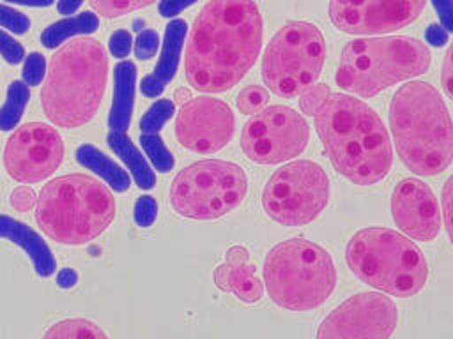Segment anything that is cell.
Returning a JSON list of instances; mask_svg holds the SVG:
<instances>
[{"label":"cell","instance_id":"obj_14","mask_svg":"<svg viewBox=\"0 0 453 339\" xmlns=\"http://www.w3.org/2000/svg\"><path fill=\"white\" fill-rule=\"evenodd\" d=\"M64 141L58 131L42 122L14 129L4 148V166L11 178L35 184L51 177L64 161Z\"/></svg>","mask_w":453,"mask_h":339},{"label":"cell","instance_id":"obj_37","mask_svg":"<svg viewBox=\"0 0 453 339\" xmlns=\"http://www.w3.org/2000/svg\"><path fill=\"white\" fill-rule=\"evenodd\" d=\"M441 205H442V217L446 224V233L449 242L453 244V175L448 177L446 184L441 191Z\"/></svg>","mask_w":453,"mask_h":339},{"label":"cell","instance_id":"obj_30","mask_svg":"<svg viewBox=\"0 0 453 339\" xmlns=\"http://www.w3.org/2000/svg\"><path fill=\"white\" fill-rule=\"evenodd\" d=\"M269 102L267 88L260 85H248L237 95V109L244 115H255Z\"/></svg>","mask_w":453,"mask_h":339},{"label":"cell","instance_id":"obj_28","mask_svg":"<svg viewBox=\"0 0 453 339\" xmlns=\"http://www.w3.org/2000/svg\"><path fill=\"white\" fill-rule=\"evenodd\" d=\"M175 106L170 99L156 101L142 117L140 131L145 134H157L161 127L173 117Z\"/></svg>","mask_w":453,"mask_h":339},{"label":"cell","instance_id":"obj_19","mask_svg":"<svg viewBox=\"0 0 453 339\" xmlns=\"http://www.w3.org/2000/svg\"><path fill=\"white\" fill-rule=\"evenodd\" d=\"M186 35H188V25L184 19L177 18L166 25L159 60L154 71L140 81V90L143 95L147 97L161 95L166 85L173 79L179 67L180 51H182Z\"/></svg>","mask_w":453,"mask_h":339},{"label":"cell","instance_id":"obj_39","mask_svg":"<svg viewBox=\"0 0 453 339\" xmlns=\"http://www.w3.org/2000/svg\"><path fill=\"white\" fill-rule=\"evenodd\" d=\"M11 207L18 212H28L30 208L35 207L37 203V198H35V192L27 187V185H19L16 187L12 192H11Z\"/></svg>","mask_w":453,"mask_h":339},{"label":"cell","instance_id":"obj_17","mask_svg":"<svg viewBox=\"0 0 453 339\" xmlns=\"http://www.w3.org/2000/svg\"><path fill=\"white\" fill-rule=\"evenodd\" d=\"M395 224L412 240L430 242L441 230V210L432 189L419 178L400 180L391 194Z\"/></svg>","mask_w":453,"mask_h":339},{"label":"cell","instance_id":"obj_40","mask_svg":"<svg viewBox=\"0 0 453 339\" xmlns=\"http://www.w3.org/2000/svg\"><path fill=\"white\" fill-rule=\"evenodd\" d=\"M441 85L446 92V95L453 101V42L449 44L441 67Z\"/></svg>","mask_w":453,"mask_h":339},{"label":"cell","instance_id":"obj_35","mask_svg":"<svg viewBox=\"0 0 453 339\" xmlns=\"http://www.w3.org/2000/svg\"><path fill=\"white\" fill-rule=\"evenodd\" d=\"M159 48V35L156 30H142L134 41V55L138 60H149Z\"/></svg>","mask_w":453,"mask_h":339},{"label":"cell","instance_id":"obj_29","mask_svg":"<svg viewBox=\"0 0 453 339\" xmlns=\"http://www.w3.org/2000/svg\"><path fill=\"white\" fill-rule=\"evenodd\" d=\"M154 2L156 0H88L90 7L103 18H120Z\"/></svg>","mask_w":453,"mask_h":339},{"label":"cell","instance_id":"obj_5","mask_svg":"<svg viewBox=\"0 0 453 339\" xmlns=\"http://www.w3.org/2000/svg\"><path fill=\"white\" fill-rule=\"evenodd\" d=\"M115 217L111 189L99 178L71 173L46 182L35 203V221L42 233L65 245L97 238Z\"/></svg>","mask_w":453,"mask_h":339},{"label":"cell","instance_id":"obj_34","mask_svg":"<svg viewBox=\"0 0 453 339\" xmlns=\"http://www.w3.org/2000/svg\"><path fill=\"white\" fill-rule=\"evenodd\" d=\"M133 217H134V222L140 226V228H149L152 226V222L156 221L157 217V203L152 196L149 194H143L136 200L134 203V212H133Z\"/></svg>","mask_w":453,"mask_h":339},{"label":"cell","instance_id":"obj_1","mask_svg":"<svg viewBox=\"0 0 453 339\" xmlns=\"http://www.w3.org/2000/svg\"><path fill=\"white\" fill-rule=\"evenodd\" d=\"M262 14L253 0H211L193 21L184 71L203 94H221L255 65L262 48Z\"/></svg>","mask_w":453,"mask_h":339},{"label":"cell","instance_id":"obj_7","mask_svg":"<svg viewBox=\"0 0 453 339\" xmlns=\"http://www.w3.org/2000/svg\"><path fill=\"white\" fill-rule=\"evenodd\" d=\"M345 260L357 279L391 297L416 295L428 277L421 249L389 228L356 231L347 244Z\"/></svg>","mask_w":453,"mask_h":339},{"label":"cell","instance_id":"obj_31","mask_svg":"<svg viewBox=\"0 0 453 339\" xmlns=\"http://www.w3.org/2000/svg\"><path fill=\"white\" fill-rule=\"evenodd\" d=\"M331 94L333 92L326 83H313L311 87H308L304 92L299 94L301 111L310 117H315L324 108V104L327 102Z\"/></svg>","mask_w":453,"mask_h":339},{"label":"cell","instance_id":"obj_24","mask_svg":"<svg viewBox=\"0 0 453 339\" xmlns=\"http://www.w3.org/2000/svg\"><path fill=\"white\" fill-rule=\"evenodd\" d=\"M97 28H99L97 14L85 11L46 26L41 34V42L44 48L53 49L74 35H88V34H94Z\"/></svg>","mask_w":453,"mask_h":339},{"label":"cell","instance_id":"obj_41","mask_svg":"<svg viewBox=\"0 0 453 339\" xmlns=\"http://www.w3.org/2000/svg\"><path fill=\"white\" fill-rule=\"evenodd\" d=\"M432 4L441 19V25L448 32H453V0H432Z\"/></svg>","mask_w":453,"mask_h":339},{"label":"cell","instance_id":"obj_11","mask_svg":"<svg viewBox=\"0 0 453 339\" xmlns=\"http://www.w3.org/2000/svg\"><path fill=\"white\" fill-rule=\"evenodd\" d=\"M329 178L313 161H294L276 170L262 192L265 214L283 226H304L326 208Z\"/></svg>","mask_w":453,"mask_h":339},{"label":"cell","instance_id":"obj_21","mask_svg":"<svg viewBox=\"0 0 453 339\" xmlns=\"http://www.w3.org/2000/svg\"><path fill=\"white\" fill-rule=\"evenodd\" d=\"M136 90V65L129 60L119 62L113 67V99L108 115L110 131L126 132L131 125Z\"/></svg>","mask_w":453,"mask_h":339},{"label":"cell","instance_id":"obj_9","mask_svg":"<svg viewBox=\"0 0 453 339\" xmlns=\"http://www.w3.org/2000/svg\"><path fill=\"white\" fill-rule=\"evenodd\" d=\"M246 191L248 178L239 164L205 159L175 175L170 187V205L182 217L211 221L237 208Z\"/></svg>","mask_w":453,"mask_h":339},{"label":"cell","instance_id":"obj_43","mask_svg":"<svg viewBox=\"0 0 453 339\" xmlns=\"http://www.w3.org/2000/svg\"><path fill=\"white\" fill-rule=\"evenodd\" d=\"M425 39H426L428 44H432L435 48H441L448 42V30L439 23H432L425 32Z\"/></svg>","mask_w":453,"mask_h":339},{"label":"cell","instance_id":"obj_4","mask_svg":"<svg viewBox=\"0 0 453 339\" xmlns=\"http://www.w3.org/2000/svg\"><path fill=\"white\" fill-rule=\"evenodd\" d=\"M108 79V56L90 37L64 42L50 58L39 94L46 118L64 129L88 124L103 101Z\"/></svg>","mask_w":453,"mask_h":339},{"label":"cell","instance_id":"obj_16","mask_svg":"<svg viewBox=\"0 0 453 339\" xmlns=\"http://www.w3.org/2000/svg\"><path fill=\"white\" fill-rule=\"evenodd\" d=\"M426 0H329L331 23L352 35H377L411 25Z\"/></svg>","mask_w":453,"mask_h":339},{"label":"cell","instance_id":"obj_44","mask_svg":"<svg viewBox=\"0 0 453 339\" xmlns=\"http://www.w3.org/2000/svg\"><path fill=\"white\" fill-rule=\"evenodd\" d=\"M83 2H85V0H58V2H57V11H58V14L71 16V14H74V12L80 9V5H81Z\"/></svg>","mask_w":453,"mask_h":339},{"label":"cell","instance_id":"obj_13","mask_svg":"<svg viewBox=\"0 0 453 339\" xmlns=\"http://www.w3.org/2000/svg\"><path fill=\"white\" fill-rule=\"evenodd\" d=\"M398 323L395 302L377 291L349 297L319 325L317 339H389Z\"/></svg>","mask_w":453,"mask_h":339},{"label":"cell","instance_id":"obj_45","mask_svg":"<svg viewBox=\"0 0 453 339\" xmlns=\"http://www.w3.org/2000/svg\"><path fill=\"white\" fill-rule=\"evenodd\" d=\"M76 279H78V275H76V272L71 270V268H62V270L58 272V275H57V282H58L62 288L73 286V284L76 282Z\"/></svg>","mask_w":453,"mask_h":339},{"label":"cell","instance_id":"obj_23","mask_svg":"<svg viewBox=\"0 0 453 339\" xmlns=\"http://www.w3.org/2000/svg\"><path fill=\"white\" fill-rule=\"evenodd\" d=\"M76 161L87 170L99 175L115 192H124L131 185V178L127 171L122 166H119L113 159H110L104 152L96 148L94 145H88V143L80 145L76 148Z\"/></svg>","mask_w":453,"mask_h":339},{"label":"cell","instance_id":"obj_42","mask_svg":"<svg viewBox=\"0 0 453 339\" xmlns=\"http://www.w3.org/2000/svg\"><path fill=\"white\" fill-rule=\"evenodd\" d=\"M196 0H161L159 2V14L163 18H175L177 14H180L184 9H188L189 5H193Z\"/></svg>","mask_w":453,"mask_h":339},{"label":"cell","instance_id":"obj_15","mask_svg":"<svg viewBox=\"0 0 453 339\" xmlns=\"http://www.w3.org/2000/svg\"><path fill=\"white\" fill-rule=\"evenodd\" d=\"M234 131L235 117L221 99L211 95L191 97L177 111V141L191 152L214 154L230 143Z\"/></svg>","mask_w":453,"mask_h":339},{"label":"cell","instance_id":"obj_46","mask_svg":"<svg viewBox=\"0 0 453 339\" xmlns=\"http://www.w3.org/2000/svg\"><path fill=\"white\" fill-rule=\"evenodd\" d=\"M5 2L16 4V5H27V7H48L55 0H5Z\"/></svg>","mask_w":453,"mask_h":339},{"label":"cell","instance_id":"obj_33","mask_svg":"<svg viewBox=\"0 0 453 339\" xmlns=\"http://www.w3.org/2000/svg\"><path fill=\"white\" fill-rule=\"evenodd\" d=\"M0 26L7 28L9 32H12L16 35H23L30 28V19L27 14H23L9 5L0 4Z\"/></svg>","mask_w":453,"mask_h":339},{"label":"cell","instance_id":"obj_25","mask_svg":"<svg viewBox=\"0 0 453 339\" xmlns=\"http://www.w3.org/2000/svg\"><path fill=\"white\" fill-rule=\"evenodd\" d=\"M41 339H108V335L90 320L65 318L48 327Z\"/></svg>","mask_w":453,"mask_h":339},{"label":"cell","instance_id":"obj_32","mask_svg":"<svg viewBox=\"0 0 453 339\" xmlns=\"http://www.w3.org/2000/svg\"><path fill=\"white\" fill-rule=\"evenodd\" d=\"M46 60L41 53L34 51L30 55L25 56L23 60V71H21V76H23V81L28 85V87H35V85H41L44 76H46Z\"/></svg>","mask_w":453,"mask_h":339},{"label":"cell","instance_id":"obj_3","mask_svg":"<svg viewBox=\"0 0 453 339\" xmlns=\"http://www.w3.org/2000/svg\"><path fill=\"white\" fill-rule=\"evenodd\" d=\"M389 125L396 154L412 173L434 177L453 162V120L430 83L409 81L395 92Z\"/></svg>","mask_w":453,"mask_h":339},{"label":"cell","instance_id":"obj_27","mask_svg":"<svg viewBox=\"0 0 453 339\" xmlns=\"http://www.w3.org/2000/svg\"><path fill=\"white\" fill-rule=\"evenodd\" d=\"M140 145L145 152V155L150 159L152 166L161 171V173H168L173 170L175 159L172 155V152L168 150V147L165 145L163 138L159 134H140Z\"/></svg>","mask_w":453,"mask_h":339},{"label":"cell","instance_id":"obj_2","mask_svg":"<svg viewBox=\"0 0 453 339\" xmlns=\"http://www.w3.org/2000/svg\"><path fill=\"white\" fill-rule=\"evenodd\" d=\"M313 124L333 168L352 184L372 185L389 173V134L375 109L361 99L331 94Z\"/></svg>","mask_w":453,"mask_h":339},{"label":"cell","instance_id":"obj_6","mask_svg":"<svg viewBox=\"0 0 453 339\" xmlns=\"http://www.w3.org/2000/svg\"><path fill=\"white\" fill-rule=\"evenodd\" d=\"M428 65V46L414 37H361L343 46L336 85L359 97H373L391 85L425 74Z\"/></svg>","mask_w":453,"mask_h":339},{"label":"cell","instance_id":"obj_36","mask_svg":"<svg viewBox=\"0 0 453 339\" xmlns=\"http://www.w3.org/2000/svg\"><path fill=\"white\" fill-rule=\"evenodd\" d=\"M0 55L4 56L5 62H9L12 65L19 64L27 56L23 46L11 34H7L2 28H0Z\"/></svg>","mask_w":453,"mask_h":339},{"label":"cell","instance_id":"obj_18","mask_svg":"<svg viewBox=\"0 0 453 339\" xmlns=\"http://www.w3.org/2000/svg\"><path fill=\"white\" fill-rule=\"evenodd\" d=\"M214 284L225 293H234L241 302L253 304L262 297V281L257 277V267L250 261V252L242 245H232L225 261L214 268Z\"/></svg>","mask_w":453,"mask_h":339},{"label":"cell","instance_id":"obj_26","mask_svg":"<svg viewBox=\"0 0 453 339\" xmlns=\"http://www.w3.org/2000/svg\"><path fill=\"white\" fill-rule=\"evenodd\" d=\"M28 99H30V90L25 81L16 79L9 85L5 102L0 108V131H12L14 127H18L23 117V111L28 104Z\"/></svg>","mask_w":453,"mask_h":339},{"label":"cell","instance_id":"obj_22","mask_svg":"<svg viewBox=\"0 0 453 339\" xmlns=\"http://www.w3.org/2000/svg\"><path fill=\"white\" fill-rule=\"evenodd\" d=\"M106 141L110 148L120 157V161L127 166L131 171L136 185L140 189H152L156 185V173L147 162L145 155L136 148V145L131 141V138L126 132L120 131H110L106 136Z\"/></svg>","mask_w":453,"mask_h":339},{"label":"cell","instance_id":"obj_8","mask_svg":"<svg viewBox=\"0 0 453 339\" xmlns=\"http://www.w3.org/2000/svg\"><path fill=\"white\" fill-rule=\"evenodd\" d=\"M264 284L276 305L296 313L311 311L334 291L336 267L319 244L290 238L273 245L265 254Z\"/></svg>","mask_w":453,"mask_h":339},{"label":"cell","instance_id":"obj_47","mask_svg":"<svg viewBox=\"0 0 453 339\" xmlns=\"http://www.w3.org/2000/svg\"><path fill=\"white\" fill-rule=\"evenodd\" d=\"M173 99H175V102L184 104V102H188L191 99V92L188 88H179V90H175Z\"/></svg>","mask_w":453,"mask_h":339},{"label":"cell","instance_id":"obj_20","mask_svg":"<svg viewBox=\"0 0 453 339\" xmlns=\"http://www.w3.org/2000/svg\"><path fill=\"white\" fill-rule=\"evenodd\" d=\"M0 237L19 245L28 254L41 277H50L55 272V260L48 244L25 222L9 215H0Z\"/></svg>","mask_w":453,"mask_h":339},{"label":"cell","instance_id":"obj_10","mask_svg":"<svg viewBox=\"0 0 453 339\" xmlns=\"http://www.w3.org/2000/svg\"><path fill=\"white\" fill-rule=\"evenodd\" d=\"M326 60L322 32L308 21L285 23L262 56V79L281 97H299L317 83Z\"/></svg>","mask_w":453,"mask_h":339},{"label":"cell","instance_id":"obj_12","mask_svg":"<svg viewBox=\"0 0 453 339\" xmlns=\"http://www.w3.org/2000/svg\"><path fill=\"white\" fill-rule=\"evenodd\" d=\"M310 125L301 113L274 104L255 113L242 127L241 148L257 164H280L308 147Z\"/></svg>","mask_w":453,"mask_h":339},{"label":"cell","instance_id":"obj_38","mask_svg":"<svg viewBox=\"0 0 453 339\" xmlns=\"http://www.w3.org/2000/svg\"><path fill=\"white\" fill-rule=\"evenodd\" d=\"M108 49L115 58H126L133 49V37L127 30H115L110 35Z\"/></svg>","mask_w":453,"mask_h":339}]
</instances>
